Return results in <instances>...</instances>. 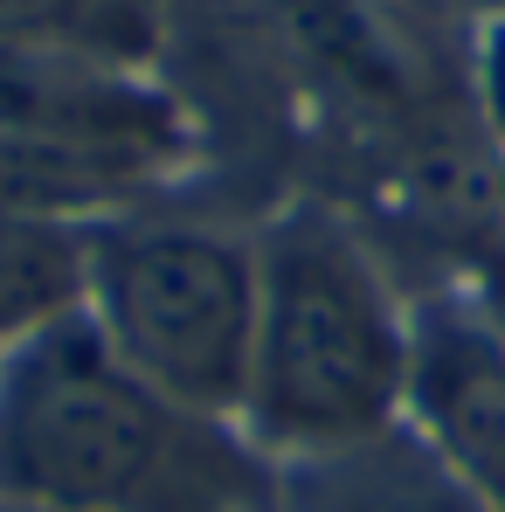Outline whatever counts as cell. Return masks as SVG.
Instances as JSON below:
<instances>
[{"label":"cell","mask_w":505,"mask_h":512,"mask_svg":"<svg viewBox=\"0 0 505 512\" xmlns=\"http://www.w3.org/2000/svg\"><path fill=\"white\" fill-rule=\"evenodd\" d=\"M409 402L429 450L505 512V340L464 305H429L409 333Z\"/></svg>","instance_id":"obj_4"},{"label":"cell","mask_w":505,"mask_h":512,"mask_svg":"<svg viewBox=\"0 0 505 512\" xmlns=\"http://www.w3.org/2000/svg\"><path fill=\"white\" fill-rule=\"evenodd\" d=\"M478 90H485V118H492V132L505 139V14L492 21V35H485V63H478Z\"/></svg>","instance_id":"obj_8"},{"label":"cell","mask_w":505,"mask_h":512,"mask_svg":"<svg viewBox=\"0 0 505 512\" xmlns=\"http://www.w3.org/2000/svg\"><path fill=\"white\" fill-rule=\"evenodd\" d=\"M215 436L63 319L0 367V499L42 512H187L215 492Z\"/></svg>","instance_id":"obj_1"},{"label":"cell","mask_w":505,"mask_h":512,"mask_svg":"<svg viewBox=\"0 0 505 512\" xmlns=\"http://www.w3.org/2000/svg\"><path fill=\"white\" fill-rule=\"evenodd\" d=\"M90 298V236L63 215L0 208V346H28L35 333L77 319Z\"/></svg>","instance_id":"obj_6"},{"label":"cell","mask_w":505,"mask_h":512,"mask_svg":"<svg viewBox=\"0 0 505 512\" xmlns=\"http://www.w3.org/2000/svg\"><path fill=\"white\" fill-rule=\"evenodd\" d=\"M90 312L111 353L187 416L250 409L256 250L194 222H111L90 236Z\"/></svg>","instance_id":"obj_3"},{"label":"cell","mask_w":505,"mask_h":512,"mask_svg":"<svg viewBox=\"0 0 505 512\" xmlns=\"http://www.w3.org/2000/svg\"><path fill=\"white\" fill-rule=\"evenodd\" d=\"M291 492H298V512H492L429 443L395 429L353 450L305 457Z\"/></svg>","instance_id":"obj_5"},{"label":"cell","mask_w":505,"mask_h":512,"mask_svg":"<svg viewBox=\"0 0 505 512\" xmlns=\"http://www.w3.org/2000/svg\"><path fill=\"white\" fill-rule=\"evenodd\" d=\"M416 7H436V14H505V0H416Z\"/></svg>","instance_id":"obj_9"},{"label":"cell","mask_w":505,"mask_h":512,"mask_svg":"<svg viewBox=\"0 0 505 512\" xmlns=\"http://www.w3.org/2000/svg\"><path fill=\"white\" fill-rule=\"evenodd\" d=\"M409 388V333L381 270L326 208L284 215L256 250L250 409L284 450L326 457L395 423Z\"/></svg>","instance_id":"obj_2"},{"label":"cell","mask_w":505,"mask_h":512,"mask_svg":"<svg viewBox=\"0 0 505 512\" xmlns=\"http://www.w3.org/2000/svg\"><path fill=\"white\" fill-rule=\"evenodd\" d=\"M97 0H0V42H42L63 49L77 28H90Z\"/></svg>","instance_id":"obj_7"}]
</instances>
